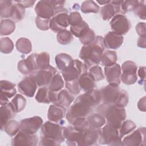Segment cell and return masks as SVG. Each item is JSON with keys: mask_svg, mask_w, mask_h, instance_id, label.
Instances as JSON below:
<instances>
[{"mask_svg": "<svg viewBox=\"0 0 146 146\" xmlns=\"http://www.w3.org/2000/svg\"><path fill=\"white\" fill-rule=\"evenodd\" d=\"M16 113L24 110L26 104V98L21 94H17L10 102Z\"/></svg>", "mask_w": 146, "mask_h": 146, "instance_id": "obj_37", "label": "cell"}, {"mask_svg": "<svg viewBox=\"0 0 146 146\" xmlns=\"http://www.w3.org/2000/svg\"><path fill=\"white\" fill-rule=\"evenodd\" d=\"M64 2V1H39L35 5V11L38 17L51 19L54 15L56 10L63 7Z\"/></svg>", "mask_w": 146, "mask_h": 146, "instance_id": "obj_4", "label": "cell"}, {"mask_svg": "<svg viewBox=\"0 0 146 146\" xmlns=\"http://www.w3.org/2000/svg\"><path fill=\"white\" fill-rule=\"evenodd\" d=\"M95 82H96L88 72L81 75L78 79L79 86L84 92L95 89L96 87Z\"/></svg>", "mask_w": 146, "mask_h": 146, "instance_id": "obj_26", "label": "cell"}, {"mask_svg": "<svg viewBox=\"0 0 146 146\" xmlns=\"http://www.w3.org/2000/svg\"><path fill=\"white\" fill-rule=\"evenodd\" d=\"M68 18V11L64 7L56 10L54 15L50 20V29L55 33L66 30L69 26Z\"/></svg>", "mask_w": 146, "mask_h": 146, "instance_id": "obj_8", "label": "cell"}, {"mask_svg": "<svg viewBox=\"0 0 146 146\" xmlns=\"http://www.w3.org/2000/svg\"><path fill=\"white\" fill-rule=\"evenodd\" d=\"M121 71L120 66L117 63H115L110 67H104L105 76L109 84L119 86Z\"/></svg>", "mask_w": 146, "mask_h": 146, "instance_id": "obj_21", "label": "cell"}, {"mask_svg": "<svg viewBox=\"0 0 146 146\" xmlns=\"http://www.w3.org/2000/svg\"><path fill=\"white\" fill-rule=\"evenodd\" d=\"M37 87L38 85L35 80L30 76L25 77L18 84L19 92L27 97L34 96Z\"/></svg>", "mask_w": 146, "mask_h": 146, "instance_id": "obj_16", "label": "cell"}, {"mask_svg": "<svg viewBox=\"0 0 146 146\" xmlns=\"http://www.w3.org/2000/svg\"><path fill=\"white\" fill-rule=\"evenodd\" d=\"M50 19H44L36 16L35 18L36 26L41 30H48L50 29Z\"/></svg>", "mask_w": 146, "mask_h": 146, "instance_id": "obj_53", "label": "cell"}, {"mask_svg": "<svg viewBox=\"0 0 146 146\" xmlns=\"http://www.w3.org/2000/svg\"><path fill=\"white\" fill-rule=\"evenodd\" d=\"M35 60L38 70L46 68L50 66V55L47 52L35 54Z\"/></svg>", "mask_w": 146, "mask_h": 146, "instance_id": "obj_34", "label": "cell"}, {"mask_svg": "<svg viewBox=\"0 0 146 146\" xmlns=\"http://www.w3.org/2000/svg\"><path fill=\"white\" fill-rule=\"evenodd\" d=\"M18 71L23 75H30L38 70L35 60V54L29 55L26 59L21 60L17 65Z\"/></svg>", "mask_w": 146, "mask_h": 146, "instance_id": "obj_20", "label": "cell"}, {"mask_svg": "<svg viewBox=\"0 0 146 146\" xmlns=\"http://www.w3.org/2000/svg\"><path fill=\"white\" fill-rule=\"evenodd\" d=\"M15 29V23L10 19H2L1 21L0 34L1 36H6L12 34Z\"/></svg>", "mask_w": 146, "mask_h": 146, "instance_id": "obj_30", "label": "cell"}, {"mask_svg": "<svg viewBox=\"0 0 146 146\" xmlns=\"http://www.w3.org/2000/svg\"><path fill=\"white\" fill-rule=\"evenodd\" d=\"M90 30L88 25L84 21L76 25V26H70V32L75 36L78 38L79 39L82 38Z\"/></svg>", "mask_w": 146, "mask_h": 146, "instance_id": "obj_29", "label": "cell"}, {"mask_svg": "<svg viewBox=\"0 0 146 146\" xmlns=\"http://www.w3.org/2000/svg\"><path fill=\"white\" fill-rule=\"evenodd\" d=\"M83 133L76 129L72 125L63 127V135L68 145H79Z\"/></svg>", "mask_w": 146, "mask_h": 146, "instance_id": "obj_18", "label": "cell"}, {"mask_svg": "<svg viewBox=\"0 0 146 146\" xmlns=\"http://www.w3.org/2000/svg\"><path fill=\"white\" fill-rule=\"evenodd\" d=\"M136 125L133 121L131 120H124L121 124L119 130L120 137L122 139V137H123L124 136L132 132L136 128Z\"/></svg>", "mask_w": 146, "mask_h": 146, "instance_id": "obj_38", "label": "cell"}, {"mask_svg": "<svg viewBox=\"0 0 146 146\" xmlns=\"http://www.w3.org/2000/svg\"><path fill=\"white\" fill-rule=\"evenodd\" d=\"M89 73L95 82L103 80L104 78L102 68L98 65H94L91 67L89 70Z\"/></svg>", "mask_w": 146, "mask_h": 146, "instance_id": "obj_45", "label": "cell"}, {"mask_svg": "<svg viewBox=\"0 0 146 146\" xmlns=\"http://www.w3.org/2000/svg\"><path fill=\"white\" fill-rule=\"evenodd\" d=\"M87 68L83 63L79 59H74L71 65L64 71H61L65 82L78 80L79 76L87 72Z\"/></svg>", "mask_w": 146, "mask_h": 146, "instance_id": "obj_7", "label": "cell"}, {"mask_svg": "<svg viewBox=\"0 0 146 146\" xmlns=\"http://www.w3.org/2000/svg\"><path fill=\"white\" fill-rule=\"evenodd\" d=\"M120 137L117 128L106 124L100 129L99 143L100 144L108 145H121Z\"/></svg>", "mask_w": 146, "mask_h": 146, "instance_id": "obj_5", "label": "cell"}, {"mask_svg": "<svg viewBox=\"0 0 146 146\" xmlns=\"http://www.w3.org/2000/svg\"><path fill=\"white\" fill-rule=\"evenodd\" d=\"M36 100L41 103L49 104V89L46 87H42L38 90L35 95Z\"/></svg>", "mask_w": 146, "mask_h": 146, "instance_id": "obj_42", "label": "cell"}, {"mask_svg": "<svg viewBox=\"0 0 146 146\" xmlns=\"http://www.w3.org/2000/svg\"><path fill=\"white\" fill-rule=\"evenodd\" d=\"M100 7L96 3L91 0L85 1L82 2L81 5V11L84 14L90 13H97L99 11Z\"/></svg>", "mask_w": 146, "mask_h": 146, "instance_id": "obj_40", "label": "cell"}, {"mask_svg": "<svg viewBox=\"0 0 146 146\" xmlns=\"http://www.w3.org/2000/svg\"><path fill=\"white\" fill-rule=\"evenodd\" d=\"M11 15V19L14 22H18L21 21L25 15V9L19 3L14 2Z\"/></svg>", "mask_w": 146, "mask_h": 146, "instance_id": "obj_35", "label": "cell"}, {"mask_svg": "<svg viewBox=\"0 0 146 146\" xmlns=\"http://www.w3.org/2000/svg\"><path fill=\"white\" fill-rule=\"evenodd\" d=\"M1 52L3 54H10L14 49V43L9 37H3L0 39Z\"/></svg>", "mask_w": 146, "mask_h": 146, "instance_id": "obj_43", "label": "cell"}, {"mask_svg": "<svg viewBox=\"0 0 146 146\" xmlns=\"http://www.w3.org/2000/svg\"><path fill=\"white\" fill-rule=\"evenodd\" d=\"M137 75L140 77V80L139 81L140 84H142L143 83L145 82V67H140L137 71Z\"/></svg>", "mask_w": 146, "mask_h": 146, "instance_id": "obj_57", "label": "cell"}, {"mask_svg": "<svg viewBox=\"0 0 146 146\" xmlns=\"http://www.w3.org/2000/svg\"><path fill=\"white\" fill-rule=\"evenodd\" d=\"M117 59V56L116 51L107 50L104 51L102 58L101 64L104 67H110L115 63Z\"/></svg>", "mask_w": 146, "mask_h": 146, "instance_id": "obj_31", "label": "cell"}, {"mask_svg": "<svg viewBox=\"0 0 146 146\" xmlns=\"http://www.w3.org/2000/svg\"><path fill=\"white\" fill-rule=\"evenodd\" d=\"M14 2L19 3L25 9L33 6V5L35 3V1H15Z\"/></svg>", "mask_w": 146, "mask_h": 146, "instance_id": "obj_58", "label": "cell"}, {"mask_svg": "<svg viewBox=\"0 0 146 146\" xmlns=\"http://www.w3.org/2000/svg\"><path fill=\"white\" fill-rule=\"evenodd\" d=\"M70 124H71L76 129L82 132H84L86 129L90 128L89 123L86 117L76 118L74 119Z\"/></svg>", "mask_w": 146, "mask_h": 146, "instance_id": "obj_44", "label": "cell"}, {"mask_svg": "<svg viewBox=\"0 0 146 146\" xmlns=\"http://www.w3.org/2000/svg\"><path fill=\"white\" fill-rule=\"evenodd\" d=\"M64 83L63 78L57 72L50 81L48 88L51 91L58 92L64 87Z\"/></svg>", "mask_w": 146, "mask_h": 146, "instance_id": "obj_36", "label": "cell"}, {"mask_svg": "<svg viewBox=\"0 0 146 146\" xmlns=\"http://www.w3.org/2000/svg\"><path fill=\"white\" fill-rule=\"evenodd\" d=\"M136 31L140 37L146 36V29H145V23L139 22L136 26Z\"/></svg>", "mask_w": 146, "mask_h": 146, "instance_id": "obj_55", "label": "cell"}, {"mask_svg": "<svg viewBox=\"0 0 146 146\" xmlns=\"http://www.w3.org/2000/svg\"><path fill=\"white\" fill-rule=\"evenodd\" d=\"M43 124V120L39 116L25 118L20 121V131L29 134H35Z\"/></svg>", "mask_w": 146, "mask_h": 146, "instance_id": "obj_12", "label": "cell"}, {"mask_svg": "<svg viewBox=\"0 0 146 146\" xmlns=\"http://www.w3.org/2000/svg\"><path fill=\"white\" fill-rule=\"evenodd\" d=\"M38 136L19 131L12 139L11 145L18 146H35L38 144Z\"/></svg>", "mask_w": 146, "mask_h": 146, "instance_id": "obj_14", "label": "cell"}, {"mask_svg": "<svg viewBox=\"0 0 146 146\" xmlns=\"http://www.w3.org/2000/svg\"><path fill=\"white\" fill-rule=\"evenodd\" d=\"M20 123L12 119L5 125L3 130L8 135L10 136H14L20 131Z\"/></svg>", "mask_w": 146, "mask_h": 146, "instance_id": "obj_39", "label": "cell"}, {"mask_svg": "<svg viewBox=\"0 0 146 146\" xmlns=\"http://www.w3.org/2000/svg\"><path fill=\"white\" fill-rule=\"evenodd\" d=\"M111 1H104V0H100V1H96V2L98 3L99 4L103 5H107L109 3L111 2Z\"/></svg>", "mask_w": 146, "mask_h": 146, "instance_id": "obj_61", "label": "cell"}, {"mask_svg": "<svg viewBox=\"0 0 146 146\" xmlns=\"http://www.w3.org/2000/svg\"><path fill=\"white\" fill-rule=\"evenodd\" d=\"M65 86L66 89L73 95L75 96L78 95L80 91V87L79 86L78 80H75L72 81L65 82Z\"/></svg>", "mask_w": 146, "mask_h": 146, "instance_id": "obj_49", "label": "cell"}, {"mask_svg": "<svg viewBox=\"0 0 146 146\" xmlns=\"http://www.w3.org/2000/svg\"><path fill=\"white\" fill-rule=\"evenodd\" d=\"M139 3V1L136 0H128V1H123L122 3L121 4L120 9L121 14H125L127 12L133 11L134 9L137 6Z\"/></svg>", "mask_w": 146, "mask_h": 146, "instance_id": "obj_46", "label": "cell"}, {"mask_svg": "<svg viewBox=\"0 0 146 146\" xmlns=\"http://www.w3.org/2000/svg\"><path fill=\"white\" fill-rule=\"evenodd\" d=\"M56 73V70L50 65L46 68L34 71L29 76L35 80L38 86L42 87L48 85L52 78Z\"/></svg>", "mask_w": 146, "mask_h": 146, "instance_id": "obj_9", "label": "cell"}, {"mask_svg": "<svg viewBox=\"0 0 146 146\" xmlns=\"http://www.w3.org/2000/svg\"><path fill=\"white\" fill-rule=\"evenodd\" d=\"M14 2L8 0L0 1V15L1 18H11Z\"/></svg>", "mask_w": 146, "mask_h": 146, "instance_id": "obj_32", "label": "cell"}, {"mask_svg": "<svg viewBox=\"0 0 146 146\" xmlns=\"http://www.w3.org/2000/svg\"><path fill=\"white\" fill-rule=\"evenodd\" d=\"M15 111L10 102L1 105L0 107V123L1 129H3L5 125L15 116Z\"/></svg>", "mask_w": 146, "mask_h": 146, "instance_id": "obj_24", "label": "cell"}, {"mask_svg": "<svg viewBox=\"0 0 146 146\" xmlns=\"http://www.w3.org/2000/svg\"><path fill=\"white\" fill-rule=\"evenodd\" d=\"M137 107L140 111H145V97L143 96L137 103Z\"/></svg>", "mask_w": 146, "mask_h": 146, "instance_id": "obj_59", "label": "cell"}, {"mask_svg": "<svg viewBox=\"0 0 146 146\" xmlns=\"http://www.w3.org/2000/svg\"><path fill=\"white\" fill-rule=\"evenodd\" d=\"M145 1H139V3L134 9V13L140 18V19L145 20Z\"/></svg>", "mask_w": 146, "mask_h": 146, "instance_id": "obj_51", "label": "cell"}, {"mask_svg": "<svg viewBox=\"0 0 146 146\" xmlns=\"http://www.w3.org/2000/svg\"><path fill=\"white\" fill-rule=\"evenodd\" d=\"M137 80V73H125L122 72L120 75V80L127 84L131 85L136 82Z\"/></svg>", "mask_w": 146, "mask_h": 146, "instance_id": "obj_48", "label": "cell"}, {"mask_svg": "<svg viewBox=\"0 0 146 146\" xmlns=\"http://www.w3.org/2000/svg\"><path fill=\"white\" fill-rule=\"evenodd\" d=\"M123 1H111L110 3L103 6L100 9V14L104 21H109L116 14H121V4Z\"/></svg>", "mask_w": 146, "mask_h": 146, "instance_id": "obj_17", "label": "cell"}, {"mask_svg": "<svg viewBox=\"0 0 146 146\" xmlns=\"http://www.w3.org/2000/svg\"><path fill=\"white\" fill-rule=\"evenodd\" d=\"M123 36L119 35L113 31L108 32L103 38L104 47L112 50L119 48L123 44Z\"/></svg>", "mask_w": 146, "mask_h": 146, "instance_id": "obj_22", "label": "cell"}, {"mask_svg": "<svg viewBox=\"0 0 146 146\" xmlns=\"http://www.w3.org/2000/svg\"><path fill=\"white\" fill-rule=\"evenodd\" d=\"M55 60L57 68L62 71L71 65L74 59L67 54L60 53L56 55Z\"/></svg>", "mask_w": 146, "mask_h": 146, "instance_id": "obj_27", "label": "cell"}, {"mask_svg": "<svg viewBox=\"0 0 146 146\" xmlns=\"http://www.w3.org/2000/svg\"><path fill=\"white\" fill-rule=\"evenodd\" d=\"M120 88L119 86L109 84L99 90L101 101L104 104H114L116 100Z\"/></svg>", "mask_w": 146, "mask_h": 146, "instance_id": "obj_13", "label": "cell"}, {"mask_svg": "<svg viewBox=\"0 0 146 146\" xmlns=\"http://www.w3.org/2000/svg\"><path fill=\"white\" fill-rule=\"evenodd\" d=\"M56 39L59 43L62 45L69 44L74 39L73 35L70 31L67 30H63L57 33Z\"/></svg>", "mask_w": 146, "mask_h": 146, "instance_id": "obj_41", "label": "cell"}, {"mask_svg": "<svg viewBox=\"0 0 146 146\" xmlns=\"http://www.w3.org/2000/svg\"><path fill=\"white\" fill-rule=\"evenodd\" d=\"M39 145H59L60 144L51 139L42 136Z\"/></svg>", "mask_w": 146, "mask_h": 146, "instance_id": "obj_56", "label": "cell"}, {"mask_svg": "<svg viewBox=\"0 0 146 146\" xmlns=\"http://www.w3.org/2000/svg\"><path fill=\"white\" fill-rule=\"evenodd\" d=\"M137 46L141 48H145L146 47V36L139 37L137 40Z\"/></svg>", "mask_w": 146, "mask_h": 146, "instance_id": "obj_60", "label": "cell"}, {"mask_svg": "<svg viewBox=\"0 0 146 146\" xmlns=\"http://www.w3.org/2000/svg\"><path fill=\"white\" fill-rule=\"evenodd\" d=\"M15 84L11 82L2 80L0 82V104L3 105L9 102V99L16 94Z\"/></svg>", "mask_w": 146, "mask_h": 146, "instance_id": "obj_15", "label": "cell"}, {"mask_svg": "<svg viewBox=\"0 0 146 146\" xmlns=\"http://www.w3.org/2000/svg\"><path fill=\"white\" fill-rule=\"evenodd\" d=\"M100 129L88 128L83 133L79 145L89 146L95 145L100 137Z\"/></svg>", "mask_w": 146, "mask_h": 146, "instance_id": "obj_23", "label": "cell"}, {"mask_svg": "<svg viewBox=\"0 0 146 146\" xmlns=\"http://www.w3.org/2000/svg\"><path fill=\"white\" fill-rule=\"evenodd\" d=\"M95 37L96 36L94 31L90 29V30L86 34V35L82 38H80L79 40L82 44H83V45H86L92 42L95 39Z\"/></svg>", "mask_w": 146, "mask_h": 146, "instance_id": "obj_54", "label": "cell"}, {"mask_svg": "<svg viewBox=\"0 0 146 146\" xmlns=\"http://www.w3.org/2000/svg\"><path fill=\"white\" fill-rule=\"evenodd\" d=\"M83 19L79 13L77 11H73L70 13L68 15V22L69 25L76 26L83 22Z\"/></svg>", "mask_w": 146, "mask_h": 146, "instance_id": "obj_52", "label": "cell"}, {"mask_svg": "<svg viewBox=\"0 0 146 146\" xmlns=\"http://www.w3.org/2000/svg\"><path fill=\"white\" fill-rule=\"evenodd\" d=\"M99 90L93 89L79 95L67 110L66 117L70 124L78 117H86L92 109L99 104L101 96Z\"/></svg>", "mask_w": 146, "mask_h": 146, "instance_id": "obj_1", "label": "cell"}, {"mask_svg": "<svg viewBox=\"0 0 146 146\" xmlns=\"http://www.w3.org/2000/svg\"><path fill=\"white\" fill-rule=\"evenodd\" d=\"M128 95L125 90H120L119 95L114 103V104L119 107L124 108L128 103Z\"/></svg>", "mask_w": 146, "mask_h": 146, "instance_id": "obj_47", "label": "cell"}, {"mask_svg": "<svg viewBox=\"0 0 146 146\" xmlns=\"http://www.w3.org/2000/svg\"><path fill=\"white\" fill-rule=\"evenodd\" d=\"M90 128L95 129H100L106 123L105 117L99 113L91 114L87 117Z\"/></svg>", "mask_w": 146, "mask_h": 146, "instance_id": "obj_28", "label": "cell"}, {"mask_svg": "<svg viewBox=\"0 0 146 146\" xmlns=\"http://www.w3.org/2000/svg\"><path fill=\"white\" fill-rule=\"evenodd\" d=\"M75 96L71 94L66 88L61 90L58 92L57 102L55 104L68 108L74 101Z\"/></svg>", "mask_w": 146, "mask_h": 146, "instance_id": "obj_25", "label": "cell"}, {"mask_svg": "<svg viewBox=\"0 0 146 146\" xmlns=\"http://www.w3.org/2000/svg\"><path fill=\"white\" fill-rule=\"evenodd\" d=\"M42 136L51 139L60 144L65 140L63 135V127L59 123L47 121L41 127Z\"/></svg>", "mask_w": 146, "mask_h": 146, "instance_id": "obj_6", "label": "cell"}, {"mask_svg": "<svg viewBox=\"0 0 146 146\" xmlns=\"http://www.w3.org/2000/svg\"><path fill=\"white\" fill-rule=\"evenodd\" d=\"M97 112L105 117L107 124L118 129L127 116L124 108L119 107L114 104L103 103L98 107Z\"/></svg>", "mask_w": 146, "mask_h": 146, "instance_id": "obj_3", "label": "cell"}, {"mask_svg": "<svg viewBox=\"0 0 146 146\" xmlns=\"http://www.w3.org/2000/svg\"><path fill=\"white\" fill-rule=\"evenodd\" d=\"M66 114V108L59 105L53 104L50 105L47 112V118L50 121L62 125L64 121L63 118Z\"/></svg>", "mask_w": 146, "mask_h": 146, "instance_id": "obj_19", "label": "cell"}, {"mask_svg": "<svg viewBox=\"0 0 146 146\" xmlns=\"http://www.w3.org/2000/svg\"><path fill=\"white\" fill-rule=\"evenodd\" d=\"M122 72L125 73H137V67L135 62L128 60L124 62L121 66Z\"/></svg>", "mask_w": 146, "mask_h": 146, "instance_id": "obj_50", "label": "cell"}, {"mask_svg": "<svg viewBox=\"0 0 146 146\" xmlns=\"http://www.w3.org/2000/svg\"><path fill=\"white\" fill-rule=\"evenodd\" d=\"M103 37L98 35L94 40L84 45L80 51L79 58L84 62L87 68H90L94 65H98L101 62V58L104 51Z\"/></svg>", "mask_w": 146, "mask_h": 146, "instance_id": "obj_2", "label": "cell"}, {"mask_svg": "<svg viewBox=\"0 0 146 146\" xmlns=\"http://www.w3.org/2000/svg\"><path fill=\"white\" fill-rule=\"evenodd\" d=\"M110 25L112 31L120 35H125L131 29V22L123 14H117L112 17Z\"/></svg>", "mask_w": 146, "mask_h": 146, "instance_id": "obj_10", "label": "cell"}, {"mask_svg": "<svg viewBox=\"0 0 146 146\" xmlns=\"http://www.w3.org/2000/svg\"><path fill=\"white\" fill-rule=\"evenodd\" d=\"M145 128L140 127L129 133L121 140L124 146H144L145 145Z\"/></svg>", "mask_w": 146, "mask_h": 146, "instance_id": "obj_11", "label": "cell"}, {"mask_svg": "<svg viewBox=\"0 0 146 146\" xmlns=\"http://www.w3.org/2000/svg\"><path fill=\"white\" fill-rule=\"evenodd\" d=\"M17 50L24 54H29L32 50V44L31 41L26 38H19L15 43Z\"/></svg>", "mask_w": 146, "mask_h": 146, "instance_id": "obj_33", "label": "cell"}]
</instances>
